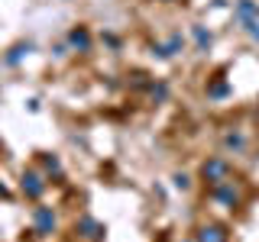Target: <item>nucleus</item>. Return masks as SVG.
Instances as JSON below:
<instances>
[{
    "instance_id": "1",
    "label": "nucleus",
    "mask_w": 259,
    "mask_h": 242,
    "mask_svg": "<svg viewBox=\"0 0 259 242\" xmlns=\"http://www.w3.org/2000/svg\"><path fill=\"white\" fill-rule=\"evenodd\" d=\"M46 174L39 171V168H26V171L20 174V191H23V197L32 200V204H39L42 200V194H46Z\"/></svg>"
},
{
    "instance_id": "2",
    "label": "nucleus",
    "mask_w": 259,
    "mask_h": 242,
    "mask_svg": "<svg viewBox=\"0 0 259 242\" xmlns=\"http://www.w3.org/2000/svg\"><path fill=\"white\" fill-rule=\"evenodd\" d=\"M230 174H233V168H230V161H227L224 155H214V158H207L204 165H201V177H204L210 188L230 181Z\"/></svg>"
},
{
    "instance_id": "3",
    "label": "nucleus",
    "mask_w": 259,
    "mask_h": 242,
    "mask_svg": "<svg viewBox=\"0 0 259 242\" xmlns=\"http://www.w3.org/2000/svg\"><path fill=\"white\" fill-rule=\"evenodd\" d=\"M210 197H214V204H221L224 210H237L243 204V194L233 181H224V184H214L210 188Z\"/></svg>"
},
{
    "instance_id": "4",
    "label": "nucleus",
    "mask_w": 259,
    "mask_h": 242,
    "mask_svg": "<svg viewBox=\"0 0 259 242\" xmlns=\"http://www.w3.org/2000/svg\"><path fill=\"white\" fill-rule=\"evenodd\" d=\"M182 48H185V36L182 32H172L165 42H152L149 52H152V58H159V62H172L175 55H182Z\"/></svg>"
},
{
    "instance_id": "5",
    "label": "nucleus",
    "mask_w": 259,
    "mask_h": 242,
    "mask_svg": "<svg viewBox=\"0 0 259 242\" xmlns=\"http://www.w3.org/2000/svg\"><path fill=\"white\" fill-rule=\"evenodd\" d=\"M75 232H78L84 242H104V236H107V226H104L101 220H94L91 213H84V216H78Z\"/></svg>"
},
{
    "instance_id": "6",
    "label": "nucleus",
    "mask_w": 259,
    "mask_h": 242,
    "mask_svg": "<svg viewBox=\"0 0 259 242\" xmlns=\"http://www.w3.org/2000/svg\"><path fill=\"white\" fill-rule=\"evenodd\" d=\"M55 226H59V220H55V210L52 207H32V232L36 236H52Z\"/></svg>"
},
{
    "instance_id": "7",
    "label": "nucleus",
    "mask_w": 259,
    "mask_h": 242,
    "mask_svg": "<svg viewBox=\"0 0 259 242\" xmlns=\"http://www.w3.org/2000/svg\"><path fill=\"white\" fill-rule=\"evenodd\" d=\"M32 52H36V42H32V39H20V42H13V45L4 52L0 65H4V68H20L23 58H26V55H32Z\"/></svg>"
},
{
    "instance_id": "8",
    "label": "nucleus",
    "mask_w": 259,
    "mask_h": 242,
    "mask_svg": "<svg viewBox=\"0 0 259 242\" xmlns=\"http://www.w3.org/2000/svg\"><path fill=\"white\" fill-rule=\"evenodd\" d=\"M65 42H68V48L71 52H78V55H88L91 52V45H94V39H91V29L88 26H71L68 29V36H65Z\"/></svg>"
},
{
    "instance_id": "9",
    "label": "nucleus",
    "mask_w": 259,
    "mask_h": 242,
    "mask_svg": "<svg viewBox=\"0 0 259 242\" xmlns=\"http://www.w3.org/2000/svg\"><path fill=\"white\" fill-rule=\"evenodd\" d=\"M191 42H194V52L198 55H207L210 48H214V32H210L204 23H191Z\"/></svg>"
},
{
    "instance_id": "10",
    "label": "nucleus",
    "mask_w": 259,
    "mask_h": 242,
    "mask_svg": "<svg viewBox=\"0 0 259 242\" xmlns=\"http://www.w3.org/2000/svg\"><path fill=\"white\" fill-rule=\"evenodd\" d=\"M194 242H230V232H227V226H221V223H204L194 232Z\"/></svg>"
},
{
    "instance_id": "11",
    "label": "nucleus",
    "mask_w": 259,
    "mask_h": 242,
    "mask_svg": "<svg viewBox=\"0 0 259 242\" xmlns=\"http://www.w3.org/2000/svg\"><path fill=\"white\" fill-rule=\"evenodd\" d=\"M224 149L233 152V155H240V152L246 149V136H243L240 129H230V133H224Z\"/></svg>"
},
{
    "instance_id": "12",
    "label": "nucleus",
    "mask_w": 259,
    "mask_h": 242,
    "mask_svg": "<svg viewBox=\"0 0 259 242\" xmlns=\"http://www.w3.org/2000/svg\"><path fill=\"white\" fill-rule=\"evenodd\" d=\"M39 161H42L46 177H62V158H59V155H52V152H42V155H39Z\"/></svg>"
},
{
    "instance_id": "13",
    "label": "nucleus",
    "mask_w": 259,
    "mask_h": 242,
    "mask_svg": "<svg viewBox=\"0 0 259 242\" xmlns=\"http://www.w3.org/2000/svg\"><path fill=\"white\" fill-rule=\"evenodd\" d=\"M168 97H172V87H168L165 81L152 78V84H149V100H152V103H165Z\"/></svg>"
},
{
    "instance_id": "14",
    "label": "nucleus",
    "mask_w": 259,
    "mask_h": 242,
    "mask_svg": "<svg viewBox=\"0 0 259 242\" xmlns=\"http://www.w3.org/2000/svg\"><path fill=\"white\" fill-rule=\"evenodd\" d=\"M237 26H240V29H243V32H246V36L259 45V16H240Z\"/></svg>"
},
{
    "instance_id": "15",
    "label": "nucleus",
    "mask_w": 259,
    "mask_h": 242,
    "mask_svg": "<svg viewBox=\"0 0 259 242\" xmlns=\"http://www.w3.org/2000/svg\"><path fill=\"white\" fill-rule=\"evenodd\" d=\"M207 97H210V100H224V97H230V84H227L224 78H214L207 84Z\"/></svg>"
},
{
    "instance_id": "16",
    "label": "nucleus",
    "mask_w": 259,
    "mask_h": 242,
    "mask_svg": "<svg viewBox=\"0 0 259 242\" xmlns=\"http://www.w3.org/2000/svg\"><path fill=\"white\" fill-rule=\"evenodd\" d=\"M172 188L175 191H191V177L185 174V171H175L172 174Z\"/></svg>"
},
{
    "instance_id": "17",
    "label": "nucleus",
    "mask_w": 259,
    "mask_h": 242,
    "mask_svg": "<svg viewBox=\"0 0 259 242\" xmlns=\"http://www.w3.org/2000/svg\"><path fill=\"white\" fill-rule=\"evenodd\" d=\"M104 45H107V48H113V52H120V36H113V32H104Z\"/></svg>"
},
{
    "instance_id": "18",
    "label": "nucleus",
    "mask_w": 259,
    "mask_h": 242,
    "mask_svg": "<svg viewBox=\"0 0 259 242\" xmlns=\"http://www.w3.org/2000/svg\"><path fill=\"white\" fill-rule=\"evenodd\" d=\"M52 52H55V58H65V55H68V42H59Z\"/></svg>"
},
{
    "instance_id": "19",
    "label": "nucleus",
    "mask_w": 259,
    "mask_h": 242,
    "mask_svg": "<svg viewBox=\"0 0 259 242\" xmlns=\"http://www.w3.org/2000/svg\"><path fill=\"white\" fill-rule=\"evenodd\" d=\"M0 197H7V188H4V184H0Z\"/></svg>"
},
{
    "instance_id": "20",
    "label": "nucleus",
    "mask_w": 259,
    "mask_h": 242,
    "mask_svg": "<svg viewBox=\"0 0 259 242\" xmlns=\"http://www.w3.org/2000/svg\"><path fill=\"white\" fill-rule=\"evenodd\" d=\"M162 4H172V0H162Z\"/></svg>"
}]
</instances>
